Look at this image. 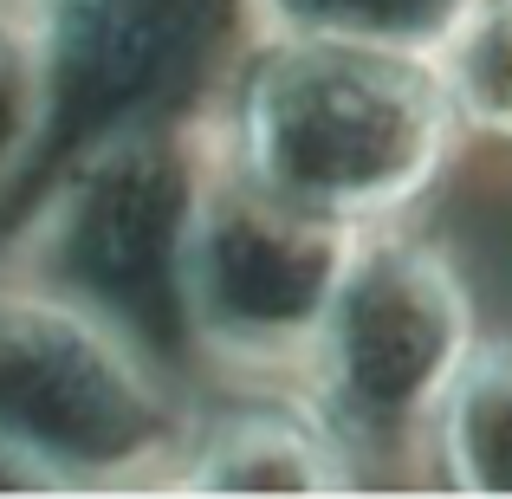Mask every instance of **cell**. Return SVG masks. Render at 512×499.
Segmentation results:
<instances>
[{"instance_id": "cell-8", "label": "cell", "mask_w": 512, "mask_h": 499, "mask_svg": "<svg viewBox=\"0 0 512 499\" xmlns=\"http://www.w3.org/2000/svg\"><path fill=\"white\" fill-rule=\"evenodd\" d=\"M428 467L448 493L512 499V337H487L461 370L428 441Z\"/></svg>"}, {"instance_id": "cell-4", "label": "cell", "mask_w": 512, "mask_h": 499, "mask_svg": "<svg viewBox=\"0 0 512 499\" xmlns=\"http://www.w3.org/2000/svg\"><path fill=\"white\" fill-rule=\"evenodd\" d=\"M480 312L461 266L409 221L363 234L331 318L318 331L305 396L350 441L363 474L428 454L461 370L474 363Z\"/></svg>"}, {"instance_id": "cell-5", "label": "cell", "mask_w": 512, "mask_h": 499, "mask_svg": "<svg viewBox=\"0 0 512 499\" xmlns=\"http://www.w3.org/2000/svg\"><path fill=\"white\" fill-rule=\"evenodd\" d=\"M363 227H344L240 169L214 124V169L188 240L195 357L240 383H305Z\"/></svg>"}, {"instance_id": "cell-6", "label": "cell", "mask_w": 512, "mask_h": 499, "mask_svg": "<svg viewBox=\"0 0 512 499\" xmlns=\"http://www.w3.org/2000/svg\"><path fill=\"white\" fill-rule=\"evenodd\" d=\"M52 85L46 182L104 137L214 117L240 52L260 33L253 0H20ZM33 182V188H39Z\"/></svg>"}, {"instance_id": "cell-7", "label": "cell", "mask_w": 512, "mask_h": 499, "mask_svg": "<svg viewBox=\"0 0 512 499\" xmlns=\"http://www.w3.org/2000/svg\"><path fill=\"white\" fill-rule=\"evenodd\" d=\"M363 461L325 422L299 383H260L247 396L195 415L182 467L169 487L188 493H350L363 487Z\"/></svg>"}, {"instance_id": "cell-9", "label": "cell", "mask_w": 512, "mask_h": 499, "mask_svg": "<svg viewBox=\"0 0 512 499\" xmlns=\"http://www.w3.org/2000/svg\"><path fill=\"white\" fill-rule=\"evenodd\" d=\"M260 33H331L402 52H441L474 0H253Z\"/></svg>"}, {"instance_id": "cell-3", "label": "cell", "mask_w": 512, "mask_h": 499, "mask_svg": "<svg viewBox=\"0 0 512 499\" xmlns=\"http://www.w3.org/2000/svg\"><path fill=\"white\" fill-rule=\"evenodd\" d=\"M195 409L182 376L104 312L33 273H0V441L52 493L169 487Z\"/></svg>"}, {"instance_id": "cell-2", "label": "cell", "mask_w": 512, "mask_h": 499, "mask_svg": "<svg viewBox=\"0 0 512 499\" xmlns=\"http://www.w3.org/2000/svg\"><path fill=\"white\" fill-rule=\"evenodd\" d=\"M208 169L214 117L91 143L33 188L7 266L104 312L182 376L201 363L188 331V240Z\"/></svg>"}, {"instance_id": "cell-1", "label": "cell", "mask_w": 512, "mask_h": 499, "mask_svg": "<svg viewBox=\"0 0 512 499\" xmlns=\"http://www.w3.org/2000/svg\"><path fill=\"white\" fill-rule=\"evenodd\" d=\"M214 124L240 169L363 234L415 221L467 143L435 52L331 33H253Z\"/></svg>"}, {"instance_id": "cell-10", "label": "cell", "mask_w": 512, "mask_h": 499, "mask_svg": "<svg viewBox=\"0 0 512 499\" xmlns=\"http://www.w3.org/2000/svg\"><path fill=\"white\" fill-rule=\"evenodd\" d=\"M435 59L467 137L512 150V0H474Z\"/></svg>"}, {"instance_id": "cell-11", "label": "cell", "mask_w": 512, "mask_h": 499, "mask_svg": "<svg viewBox=\"0 0 512 499\" xmlns=\"http://www.w3.org/2000/svg\"><path fill=\"white\" fill-rule=\"evenodd\" d=\"M52 143V85L33 20L20 0H0V208L39 182Z\"/></svg>"}, {"instance_id": "cell-12", "label": "cell", "mask_w": 512, "mask_h": 499, "mask_svg": "<svg viewBox=\"0 0 512 499\" xmlns=\"http://www.w3.org/2000/svg\"><path fill=\"white\" fill-rule=\"evenodd\" d=\"M0 493H52V480L26 461L13 441H0Z\"/></svg>"}]
</instances>
